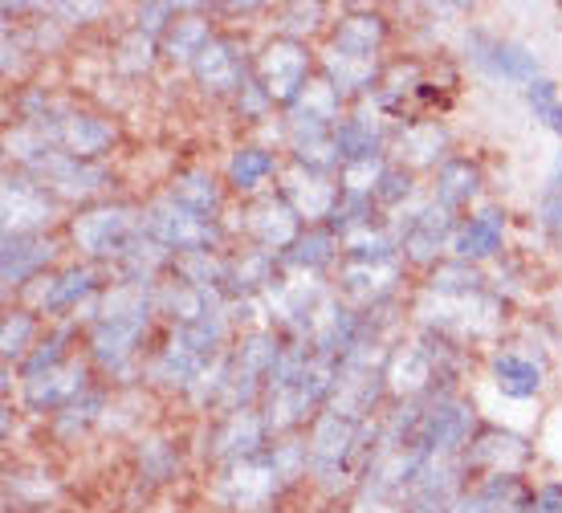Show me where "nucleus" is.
I'll use <instances>...</instances> for the list:
<instances>
[{
    "label": "nucleus",
    "mask_w": 562,
    "mask_h": 513,
    "mask_svg": "<svg viewBox=\"0 0 562 513\" xmlns=\"http://www.w3.org/2000/svg\"><path fill=\"white\" fill-rule=\"evenodd\" d=\"M155 286L159 281H127L114 278L106 290L86 305V359L99 371L127 379L139 367L143 350L151 343V326L159 319L155 310Z\"/></svg>",
    "instance_id": "1"
},
{
    "label": "nucleus",
    "mask_w": 562,
    "mask_h": 513,
    "mask_svg": "<svg viewBox=\"0 0 562 513\" xmlns=\"http://www.w3.org/2000/svg\"><path fill=\"white\" fill-rule=\"evenodd\" d=\"M380 436V416L375 420H355L342 416L335 408H323L310 420L306 444H310V481L323 493H347L359 486L371 448Z\"/></svg>",
    "instance_id": "2"
},
{
    "label": "nucleus",
    "mask_w": 562,
    "mask_h": 513,
    "mask_svg": "<svg viewBox=\"0 0 562 513\" xmlns=\"http://www.w3.org/2000/svg\"><path fill=\"white\" fill-rule=\"evenodd\" d=\"M139 228L143 209L131 200H94L66 216V236L78 249V261L90 265H119Z\"/></svg>",
    "instance_id": "3"
},
{
    "label": "nucleus",
    "mask_w": 562,
    "mask_h": 513,
    "mask_svg": "<svg viewBox=\"0 0 562 513\" xmlns=\"http://www.w3.org/2000/svg\"><path fill=\"white\" fill-rule=\"evenodd\" d=\"M314 70H318L314 45L285 37V33H273L254 49V78L278 111H290L297 98L306 94Z\"/></svg>",
    "instance_id": "4"
},
{
    "label": "nucleus",
    "mask_w": 562,
    "mask_h": 513,
    "mask_svg": "<svg viewBox=\"0 0 562 513\" xmlns=\"http://www.w3.org/2000/svg\"><path fill=\"white\" fill-rule=\"evenodd\" d=\"M143 233L159 241L164 249H171L176 257H192V253H225L228 224L204 221L183 204H176L168 192H159L143 204Z\"/></svg>",
    "instance_id": "5"
},
{
    "label": "nucleus",
    "mask_w": 562,
    "mask_h": 513,
    "mask_svg": "<svg viewBox=\"0 0 562 513\" xmlns=\"http://www.w3.org/2000/svg\"><path fill=\"white\" fill-rule=\"evenodd\" d=\"M29 126H37L45 143L57 147V152L94 159V164H102L114 152V143H119V126L111 119L82 111V107H70V102H49V111L29 119Z\"/></svg>",
    "instance_id": "6"
},
{
    "label": "nucleus",
    "mask_w": 562,
    "mask_h": 513,
    "mask_svg": "<svg viewBox=\"0 0 562 513\" xmlns=\"http://www.w3.org/2000/svg\"><path fill=\"white\" fill-rule=\"evenodd\" d=\"M285 493V481H281L278 465H273V453H257V457H245L237 465H225L212 477V501L228 513H261V510H278L273 501Z\"/></svg>",
    "instance_id": "7"
},
{
    "label": "nucleus",
    "mask_w": 562,
    "mask_h": 513,
    "mask_svg": "<svg viewBox=\"0 0 562 513\" xmlns=\"http://www.w3.org/2000/svg\"><path fill=\"white\" fill-rule=\"evenodd\" d=\"M502 298H493L490 290L477 298H432L424 293V302L416 305V319H420L424 334L436 338H449V343H469V338H485L497 331L502 322Z\"/></svg>",
    "instance_id": "8"
},
{
    "label": "nucleus",
    "mask_w": 562,
    "mask_h": 513,
    "mask_svg": "<svg viewBox=\"0 0 562 513\" xmlns=\"http://www.w3.org/2000/svg\"><path fill=\"white\" fill-rule=\"evenodd\" d=\"M477 412L461 395H432L424 400L420 424L412 432V448H420L428 460L461 457L469 440L477 436Z\"/></svg>",
    "instance_id": "9"
},
{
    "label": "nucleus",
    "mask_w": 562,
    "mask_h": 513,
    "mask_svg": "<svg viewBox=\"0 0 562 513\" xmlns=\"http://www.w3.org/2000/svg\"><path fill=\"white\" fill-rule=\"evenodd\" d=\"M0 212H4V236H49L61 224V200L42 180L16 167L4 171Z\"/></svg>",
    "instance_id": "10"
},
{
    "label": "nucleus",
    "mask_w": 562,
    "mask_h": 513,
    "mask_svg": "<svg viewBox=\"0 0 562 513\" xmlns=\"http://www.w3.org/2000/svg\"><path fill=\"white\" fill-rule=\"evenodd\" d=\"M392 221L400 228V257H404V265L408 269H432V265L445 261V253H452V241H457V228H461L464 216L440 209L428 196L416 212L392 216Z\"/></svg>",
    "instance_id": "11"
},
{
    "label": "nucleus",
    "mask_w": 562,
    "mask_h": 513,
    "mask_svg": "<svg viewBox=\"0 0 562 513\" xmlns=\"http://www.w3.org/2000/svg\"><path fill=\"white\" fill-rule=\"evenodd\" d=\"M102 290H106V281H102L99 265L70 261V265H61V269H54L49 278H42L37 286H29L21 305L37 310L42 319L70 322V319H78V310L94 302Z\"/></svg>",
    "instance_id": "12"
},
{
    "label": "nucleus",
    "mask_w": 562,
    "mask_h": 513,
    "mask_svg": "<svg viewBox=\"0 0 562 513\" xmlns=\"http://www.w3.org/2000/svg\"><path fill=\"white\" fill-rule=\"evenodd\" d=\"M192 82L209 98H237L245 82L254 78V49L237 33H216L209 49L192 62Z\"/></svg>",
    "instance_id": "13"
},
{
    "label": "nucleus",
    "mask_w": 562,
    "mask_h": 513,
    "mask_svg": "<svg viewBox=\"0 0 562 513\" xmlns=\"http://www.w3.org/2000/svg\"><path fill=\"white\" fill-rule=\"evenodd\" d=\"M237 233L245 236V245H257V249L266 253H290L294 249V241L306 233V221L290 209V200L273 188V192L257 196V200H245L240 204V221H237Z\"/></svg>",
    "instance_id": "14"
},
{
    "label": "nucleus",
    "mask_w": 562,
    "mask_h": 513,
    "mask_svg": "<svg viewBox=\"0 0 562 513\" xmlns=\"http://www.w3.org/2000/svg\"><path fill=\"white\" fill-rule=\"evenodd\" d=\"M464 57L485 78H493V82H514L521 90L542 78V62H538V54L530 45L509 42V37H493L485 29H469L464 33Z\"/></svg>",
    "instance_id": "15"
},
{
    "label": "nucleus",
    "mask_w": 562,
    "mask_h": 513,
    "mask_svg": "<svg viewBox=\"0 0 562 513\" xmlns=\"http://www.w3.org/2000/svg\"><path fill=\"white\" fill-rule=\"evenodd\" d=\"M392 42V21L380 9H342L326 29V45L330 54L347 57V62H363V66H383V49Z\"/></svg>",
    "instance_id": "16"
},
{
    "label": "nucleus",
    "mask_w": 562,
    "mask_h": 513,
    "mask_svg": "<svg viewBox=\"0 0 562 513\" xmlns=\"http://www.w3.org/2000/svg\"><path fill=\"white\" fill-rule=\"evenodd\" d=\"M404 278H408L404 261H338L335 293L355 310H375L400 298Z\"/></svg>",
    "instance_id": "17"
},
{
    "label": "nucleus",
    "mask_w": 562,
    "mask_h": 513,
    "mask_svg": "<svg viewBox=\"0 0 562 513\" xmlns=\"http://www.w3.org/2000/svg\"><path fill=\"white\" fill-rule=\"evenodd\" d=\"M90 359H78L74 355L70 363H61L54 371L37 375V379H25L21 383V412L29 416H49L54 420L57 412H66L70 403H78L90 388Z\"/></svg>",
    "instance_id": "18"
},
{
    "label": "nucleus",
    "mask_w": 562,
    "mask_h": 513,
    "mask_svg": "<svg viewBox=\"0 0 562 513\" xmlns=\"http://www.w3.org/2000/svg\"><path fill=\"white\" fill-rule=\"evenodd\" d=\"M57 261H61V241L54 233L4 236V245H0V281H4V290L25 293L29 286H37L54 269H61Z\"/></svg>",
    "instance_id": "19"
},
{
    "label": "nucleus",
    "mask_w": 562,
    "mask_h": 513,
    "mask_svg": "<svg viewBox=\"0 0 562 513\" xmlns=\"http://www.w3.org/2000/svg\"><path fill=\"white\" fill-rule=\"evenodd\" d=\"M461 460L469 477H477V481L481 477H502V472L526 477V465L535 460V444L506 428H477V436L469 440Z\"/></svg>",
    "instance_id": "20"
},
{
    "label": "nucleus",
    "mask_w": 562,
    "mask_h": 513,
    "mask_svg": "<svg viewBox=\"0 0 562 513\" xmlns=\"http://www.w3.org/2000/svg\"><path fill=\"white\" fill-rule=\"evenodd\" d=\"M269 444H273V436H269L257 408L254 412H233V416L216 420V428L209 432V460L216 469H225V465H237L245 457L266 453Z\"/></svg>",
    "instance_id": "21"
},
{
    "label": "nucleus",
    "mask_w": 562,
    "mask_h": 513,
    "mask_svg": "<svg viewBox=\"0 0 562 513\" xmlns=\"http://www.w3.org/2000/svg\"><path fill=\"white\" fill-rule=\"evenodd\" d=\"M335 152L347 164H375L392 152V126L380 111H347L335 126Z\"/></svg>",
    "instance_id": "22"
},
{
    "label": "nucleus",
    "mask_w": 562,
    "mask_h": 513,
    "mask_svg": "<svg viewBox=\"0 0 562 513\" xmlns=\"http://www.w3.org/2000/svg\"><path fill=\"white\" fill-rule=\"evenodd\" d=\"M281 278V257L257 245L225 253V302H261L266 290Z\"/></svg>",
    "instance_id": "23"
},
{
    "label": "nucleus",
    "mask_w": 562,
    "mask_h": 513,
    "mask_svg": "<svg viewBox=\"0 0 562 513\" xmlns=\"http://www.w3.org/2000/svg\"><path fill=\"white\" fill-rule=\"evenodd\" d=\"M278 192L285 196L290 209L306 221V228H314V224L330 221V212L338 209L342 188H338V176H323V171H306V167L290 164V171H281Z\"/></svg>",
    "instance_id": "24"
},
{
    "label": "nucleus",
    "mask_w": 562,
    "mask_h": 513,
    "mask_svg": "<svg viewBox=\"0 0 562 513\" xmlns=\"http://www.w3.org/2000/svg\"><path fill=\"white\" fill-rule=\"evenodd\" d=\"M449 126L440 119H404L392 135V164L420 171V167H440L449 159Z\"/></svg>",
    "instance_id": "25"
},
{
    "label": "nucleus",
    "mask_w": 562,
    "mask_h": 513,
    "mask_svg": "<svg viewBox=\"0 0 562 513\" xmlns=\"http://www.w3.org/2000/svg\"><path fill=\"white\" fill-rule=\"evenodd\" d=\"M209 363L212 359H200L196 350H188L180 338L168 331V338H164L159 347H151V355L143 359V379L159 391H180V395H188V391L196 388V379L204 375Z\"/></svg>",
    "instance_id": "26"
},
{
    "label": "nucleus",
    "mask_w": 562,
    "mask_h": 513,
    "mask_svg": "<svg viewBox=\"0 0 562 513\" xmlns=\"http://www.w3.org/2000/svg\"><path fill=\"white\" fill-rule=\"evenodd\" d=\"M278 176H281V159H278V152H269L266 143H237L225 159V171H221L225 188L237 196V200L266 196L269 180H278Z\"/></svg>",
    "instance_id": "27"
},
{
    "label": "nucleus",
    "mask_w": 562,
    "mask_h": 513,
    "mask_svg": "<svg viewBox=\"0 0 562 513\" xmlns=\"http://www.w3.org/2000/svg\"><path fill=\"white\" fill-rule=\"evenodd\" d=\"M506 209L502 204H481L473 216H464L461 228H457V241H452V257L469 265H485L493 257H502L506 249Z\"/></svg>",
    "instance_id": "28"
},
{
    "label": "nucleus",
    "mask_w": 562,
    "mask_h": 513,
    "mask_svg": "<svg viewBox=\"0 0 562 513\" xmlns=\"http://www.w3.org/2000/svg\"><path fill=\"white\" fill-rule=\"evenodd\" d=\"M212 16H216L212 4H183V13L171 21V29L164 33V42H159L164 62L180 66V70H192V62H196V57L209 49L212 37L221 33Z\"/></svg>",
    "instance_id": "29"
},
{
    "label": "nucleus",
    "mask_w": 562,
    "mask_h": 513,
    "mask_svg": "<svg viewBox=\"0 0 562 513\" xmlns=\"http://www.w3.org/2000/svg\"><path fill=\"white\" fill-rule=\"evenodd\" d=\"M164 192H168L176 204H183L188 212L204 216V221H225L228 188H225V180L212 171V167H204V164L180 167V171L168 180V188H164Z\"/></svg>",
    "instance_id": "30"
},
{
    "label": "nucleus",
    "mask_w": 562,
    "mask_h": 513,
    "mask_svg": "<svg viewBox=\"0 0 562 513\" xmlns=\"http://www.w3.org/2000/svg\"><path fill=\"white\" fill-rule=\"evenodd\" d=\"M216 305H225L221 293L200 290V286L176 278V274H168V278L155 286V310H159V319L168 322V331L192 326V322H200L209 310H216Z\"/></svg>",
    "instance_id": "31"
},
{
    "label": "nucleus",
    "mask_w": 562,
    "mask_h": 513,
    "mask_svg": "<svg viewBox=\"0 0 562 513\" xmlns=\"http://www.w3.org/2000/svg\"><path fill=\"white\" fill-rule=\"evenodd\" d=\"M485 192V171H481L477 159L469 155H449L445 164L436 167V183H432V200L440 209H449L461 216L464 209H473Z\"/></svg>",
    "instance_id": "32"
},
{
    "label": "nucleus",
    "mask_w": 562,
    "mask_h": 513,
    "mask_svg": "<svg viewBox=\"0 0 562 513\" xmlns=\"http://www.w3.org/2000/svg\"><path fill=\"white\" fill-rule=\"evenodd\" d=\"M342 261V241L326 224H314L294 241V249L281 253V274H302V278H326Z\"/></svg>",
    "instance_id": "33"
},
{
    "label": "nucleus",
    "mask_w": 562,
    "mask_h": 513,
    "mask_svg": "<svg viewBox=\"0 0 562 513\" xmlns=\"http://www.w3.org/2000/svg\"><path fill=\"white\" fill-rule=\"evenodd\" d=\"M490 379L493 388L502 391L506 400H538L542 388H547V367L521 350H497L490 359Z\"/></svg>",
    "instance_id": "34"
},
{
    "label": "nucleus",
    "mask_w": 562,
    "mask_h": 513,
    "mask_svg": "<svg viewBox=\"0 0 562 513\" xmlns=\"http://www.w3.org/2000/svg\"><path fill=\"white\" fill-rule=\"evenodd\" d=\"M42 314L29 305H9L4 322H0V359L4 367H21L33 355V347L42 343Z\"/></svg>",
    "instance_id": "35"
},
{
    "label": "nucleus",
    "mask_w": 562,
    "mask_h": 513,
    "mask_svg": "<svg viewBox=\"0 0 562 513\" xmlns=\"http://www.w3.org/2000/svg\"><path fill=\"white\" fill-rule=\"evenodd\" d=\"M485 290H490L485 269L469 261H457V257H445V261L432 265L428 278H424V293H432V298H477V293H485Z\"/></svg>",
    "instance_id": "36"
},
{
    "label": "nucleus",
    "mask_w": 562,
    "mask_h": 513,
    "mask_svg": "<svg viewBox=\"0 0 562 513\" xmlns=\"http://www.w3.org/2000/svg\"><path fill=\"white\" fill-rule=\"evenodd\" d=\"M74 343H78V319L57 322V326H45L42 343L33 347V355H29L21 367H16V379L25 383V379H37V375L54 371V367H61V363H70L74 359Z\"/></svg>",
    "instance_id": "37"
},
{
    "label": "nucleus",
    "mask_w": 562,
    "mask_h": 513,
    "mask_svg": "<svg viewBox=\"0 0 562 513\" xmlns=\"http://www.w3.org/2000/svg\"><path fill=\"white\" fill-rule=\"evenodd\" d=\"M106 408H111V395L106 391H86L82 400L70 403L66 412H57L49 420V432H54L61 444H78L90 428H99L102 420H106Z\"/></svg>",
    "instance_id": "38"
},
{
    "label": "nucleus",
    "mask_w": 562,
    "mask_h": 513,
    "mask_svg": "<svg viewBox=\"0 0 562 513\" xmlns=\"http://www.w3.org/2000/svg\"><path fill=\"white\" fill-rule=\"evenodd\" d=\"M135 465H139V477L147 486H168L180 477V448L164 436H143L135 444Z\"/></svg>",
    "instance_id": "39"
},
{
    "label": "nucleus",
    "mask_w": 562,
    "mask_h": 513,
    "mask_svg": "<svg viewBox=\"0 0 562 513\" xmlns=\"http://www.w3.org/2000/svg\"><path fill=\"white\" fill-rule=\"evenodd\" d=\"M159 62H164L159 42H155V37H143L135 29L119 37V45H114V54H111V66L123 74V78H147V74H155Z\"/></svg>",
    "instance_id": "40"
},
{
    "label": "nucleus",
    "mask_w": 562,
    "mask_h": 513,
    "mask_svg": "<svg viewBox=\"0 0 562 513\" xmlns=\"http://www.w3.org/2000/svg\"><path fill=\"white\" fill-rule=\"evenodd\" d=\"M375 209L383 212V216H392V212L404 209V200H412L416 196V171H408V167H400L387 159V167L380 171V180H375Z\"/></svg>",
    "instance_id": "41"
},
{
    "label": "nucleus",
    "mask_w": 562,
    "mask_h": 513,
    "mask_svg": "<svg viewBox=\"0 0 562 513\" xmlns=\"http://www.w3.org/2000/svg\"><path fill=\"white\" fill-rule=\"evenodd\" d=\"M538 221H542L550 241L562 249V152H554V159H550L542 200H538Z\"/></svg>",
    "instance_id": "42"
},
{
    "label": "nucleus",
    "mask_w": 562,
    "mask_h": 513,
    "mask_svg": "<svg viewBox=\"0 0 562 513\" xmlns=\"http://www.w3.org/2000/svg\"><path fill=\"white\" fill-rule=\"evenodd\" d=\"M278 33H285V37H297V42H310L318 29H330L326 25V9L323 4H285V9H278Z\"/></svg>",
    "instance_id": "43"
},
{
    "label": "nucleus",
    "mask_w": 562,
    "mask_h": 513,
    "mask_svg": "<svg viewBox=\"0 0 562 513\" xmlns=\"http://www.w3.org/2000/svg\"><path fill=\"white\" fill-rule=\"evenodd\" d=\"M183 13V4H171V0H151V4H139L135 9V21L131 29L143 33V37H155V42H164V33L171 29V21Z\"/></svg>",
    "instance_id": "44"
},
{
    "label": "nucleus",
    "mask_w": 562,
    "mask_h": 513,
    "mask_svg": "<svg viewBox=\"0 0 562 513\" xmlns=\"http://www.w3.org/2000/svg\"><path fill=\"white\" fill-rule=\"evenodd\" d=\"M233 111H237L240 123H266V119L278 111V107H273L266 90L257 86V78H249V82H245V90L233 98Z\"/></svg>",
    "instance_id": "45"
},
{
    "label": "nucleus",
    "mask_w": 562,
    "mask_h": 513,
    "mask_svg": "<svg viewBox=\"0 0 562 513\" xmlns=\"http://www.w3.org/2000/svg\"><path fill=\"white\" fill-rule=\"evenodd\" d=\"M562 102V94H559V82L554 78H538V82H530L526 86V107H530V114H535L538 123H547L550 114H554V107Z\"/></svg>",
    "instance_id": "46"
},
{
    "label": "nucleus",
    "mask_w": 562,
    "mask_h": 513,
    "mask_svg": "<svg viewBox=\"0 0 562 513\" xmlns=\"http://www.w3.org/2000/svg\"><path fill=\"white\" fill-rule=\"evenodd\" d=\"M54 16H66V25H90V16H106V4H49Z\"/></svg>",
    "instance_id": "47"
},
{
    "label": "nucleus",
    "mask_w": 562,
    "mask_h": 513,
    "mask_svg": "<svg viewBox=\"0 0 562 513\" xmlns=\"http://www.w3.org/2000/svg\"><path fill=\"white\" fill-rule=\"evenodd\" d=\"M530 513H562V481H547L535 489V510Z\"/></svg>",
    "instance_id": "48"
},
{
    "label": "nucleus",
    "mask_w": 562,
    "mask_h": 513,
    "mask_svg": "<svg viewBox=\"0 0 562 513\" xmlns=\"http://www.w3.org/2000/svg\"><path fill=\"white\" fill-rule=\"evenodd\" d=\"M408 513H449V505H440V501H412Z\"/></svg>",
    "instance_id": "49"
},
{
    "label": "nucleus",
    "mask_w": 562,
    "mask_h": 513,
    "mask_svg": "<svg viewBox=\"0 0 562 513\" xmlns=\"http://www.w3.org/2000/svg\"><path fill=\"white\" fill-rule=\"evenodd\" d=\"M542 126H547V131H554V135H559V140H562V102H559V107H554V114H550V119H547V123H542Z\"/></svg>",
    "instance_id": "50"
},
{
    "label": "nucleus",
    "mask_w": 562,
    "mask_h": 513,
    "mask_svg": "<svg viewBox=\"0 0 562 513\" xmlns=\"http://www.w3.org/2000/svg\"><path fill=\"white\" fill-rule=\"evenodd\" d=\"M261 513H281V510H261Z\"/></svg>",
    "instance_id": "51"
}]
</instances>
